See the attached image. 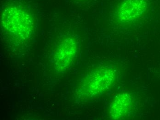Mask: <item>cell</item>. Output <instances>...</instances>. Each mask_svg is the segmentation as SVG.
<instances>
[{"label":"cell","instance_id":"2","mask_svg":"<svg viewBox=\"0 0 160 120\" xmlns=\"http://www.w3.org/2000/svg\"><path fill=\"white\" fill-rule=\"evenodd\" d=\"M117 77V70L114 66L97 68L86 78L82 89L88 97L103 94L111 88Z\"/></svg>","mask_w":160,"mask_h":120},{"label":"cell","instance_id":"4","mask_svg":"<svg viewBox=\"0 0 160 120\" xmlns=\"http://www.w3.org/2000/svg\"><path fill=\"white\" fill-rule=\"evenodd\" d=\"M146 8L145 0H124L117 11L120 20L129 22L140 17Z\"/></svg>","mask_w":160,"mask_h":120},{"label":"cell","instance_id":"5","mask_svg":"<svg viewBox=\"0 0 160 120\" xmlns=\"http://www.w3.org/2000/svg\"><path fill=\"white\" fill-rule=\"evenodd\" d=\"M132 106V98L128 93H121L116 97L111 104L110 117L113 119L121 120L128 116Z\"/></svg>","mask_w":160,"mask_h":120},{"label":"cell","instance_id":"1","mask_svg":"<svg viewBox=\"0 0 160 120\" xmlns=\"http://www.w3.org/2000/svg\"><path fill=\"white\" fill-rule=\"evenodd\" d=\"M2 29L13 41L22 43L31 38L35 27V19L27 8L18 3L9 4L3 10Z\"/></svg>","mask_w":160,"mask_h":120},{"label":"cell","instance_id":"3","mask_svg":"<svg viewBox=\"0 0 160 120\" xmlns=\"http://www.w3.org/2000/svg\"><path fill=\"white\" fill-rule=\"evenodd\" d=\"M78 52V44L73 38H66L58 46L54 56L55 69L58 72L66 71L71 66Z\"/></svg>","mask_w":160,"mask_h":120}]
</instances>
